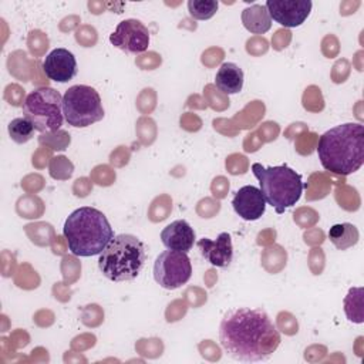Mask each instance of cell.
I'll return each instance as SVG.
<instances>
[{"label": "cell", "mask_w": 364, "mask_h": 364, "mask_svg": "<svg viewBox=\"0 0 364 364\" xmlns=\"http://www.w3.org/2000/svg\"><path fill=\"white\" fill-rule=\"evenodd\" d=\"M34 125L26 118H14L9 124V135L17 144H24L30 141L34 135Z\"/></svg>", "instance_id": "obj_19"}, {"label": "cell", "mask_w": 364, "mask_h": 364, "mask_svg": "<svg viewBox=\"0 0 364 364\" xmlns=\"http://www.w3.org/2000/svg\"><path fill=\"white\" fill-rule=\"evenodd\" d=\"M219 3L216 0H189L188 11L196 20H208L218 11Z\"/></svg>", "instance_id": "obj_20"}, {"label": "cell", "mask_w": 364, "mask_h": 364, "mask_svg": "<svg viewBox=\"0 0 364 364\" xmlns=\"http://www.w3.org/2000/svg\"><path fill=\"white\" fill-rule=\"evenodd\" d=\"M242 21L246 30L253 34H263L272 27V18L264 4H253L242 13Z\"/></svg>", "instance_id": "obj_16"}, {"label": "cell", "mask_w": 364, "mask_h": 364, "mask_svg": "<svg viewBox=\"0 0 364 364\" xmlns=\"http://www.w3.org/2000/svg\"><path fill=\"white\" fill-rule=\"evenodd\" d=\"M195 239H196L195 230L185 219H178L171 222L161 232L162 245L168 250L188 253L192 249Z\"/></svg>", "instance_id": "obj_14"}, {"label": "cell", "mask_w": 364, "mask_h": 364, "mask_svg": "<svg viewBox=\"0 0 364 364\" xmlns=\"http://www.w3.org/2000/svg\"><path fill=\"white\" fill-rule=\"evenodd\" d=\"M219 341L232 360L257 363L267 360L277 350L280 334L263 309L236 307L223 314Z\"/></svg>", "instance_id": "obj_1"}, {"label": "cell", "mask_w": 364, "mask_h": 364, "mask_svg": "<svg viewBox=\"0 0 364 364\" xmlns=\"http://www.w3.org/2000/svg\"><path fill=\"white\" fill-rule=\"evenodd\" d=\"M266 205L260 189L253 185L242 186L232 199L235 212L243 220H257L264 213Z\"/></svg>", "instance_id": "obj_12"}, {"label": "cell", "mask_w": 364, "mask_h": 364, "mask_svg": "<svg viewBox=\"0 0 364 364\" xmlns=\"http://www.w3.org/2000/svg\"><path fill=\"white\" fill-rule=\"evenodd\" d=\"M344 311L350 321L363 323V289L353 287L344 299Z\"/></svg>", "instance_id": "obj_18"}, {"label": "cell", "mask_w": 364, "mask_h": 364, "mask_svg": "<svg viewBox=\"0 0 364 364\" xmlns=\"http://www.w3.org/2000/svg\"><path fill=\"white\" fill-rule=\"evenodd\" d=\"M270 18L283 27H299L309 17L313 3L310 0H267Z\"/></svg>", "instance_id": "obj_10"}, {"label": "cell", "mask_w": 364, "mask_h": 364, "mask_svg": "<svg viewBox=\"0 0 364 364\" xmlns=\"http://www.w3.org/2000/svg\"><path fill=\"white\" fill-rule=\"evenodd\" d=\"M216 87L223 94H237L243 88V71L235 63H223L215 77Z\"/></svg>", "instance_id": "obj_15"}, {"label": "cell", "mask_w": 364, "mask_h": 364, "mask_svg": "<svg viewBox=\"0 0 364 364\" xmlns=\"http://www.w3.org/2000/svg\"><path fill=\"white\" fill-rule=\"evenodd\" d=\"M145 246L134 235L121 233L101 252L98 267L111 282H131L145 266Z\"/></svg>", "instance_id": "obj_4"}, {"label": "cell", "mask_w": 364, "mask_h": 364, "mask_svg": "<svg viewBox=\"0 0 364 364\" xmlns=\"http://www.w3.org/2000/svg\"><path fill=\"white\" fill-rule=\"evenodd\" d=\"M23 114L36 131H58L64 121L63 97L51 87H40L28 92L23 101Z\"/></svg>", "instance_id": "obj_6"}, {"label": "cell", "mask_w": 364, "mask_h": 364, "mask_svg": "<svg viewBox=\"0 0 364 364\" xmlns=\"http://www.w3.org/2000/svg\"><path fill=\"white\" fill-rule=\"evenodd\" d=\"M330 242L340 250H346L358 242V230L351 223H337L328 230Z\"/></svg>", "instance_id": "obj_17"}, {"label": "cell", "mask_w": 364, "mask_h": 364, "mask_svg": "<svg viewBox=\"0 0 364 364\" xmlns=\"http://www.w3.org/2000/svg\"><path fill=\"white\" fill-rule=\"evenodd\" d=\"M63 114L68 125L85 128L104 118V108L98 91L90 85L77 84L63 95Z\"/></svg>", "instance_id": "obj_7"}, {"label": "cell", "mask_w": 364, "mask_h": 364, "mask_svg": "<svg viewBox=\"0 0 364 364\" xmlns=\"http://www.w3.org/2000/svg\"><path fill=\"white\" fill-rule=\"evenodd\" d=\"M109 43L129 54H141L149 46V31L144 23L136 18H127L118 23L109 36Z\"/></svg>", "instance_id": "obj_9"}, {"label": "cell", "mask_w": 364, "mask_h": 364, "mask_svg": "<svg viewBox=\"0 0 364 364\" xmlns=\"http://www.w3.org/2000/svg\"><path fill=\"white\" fill-rule=\"evenodd\" d=\"M63 235L68 250L74 256L90 257L101 255L114 237V230L107 216L91 206L73 210L64 222Z\"/></svg>", "instance_id": "obj_3"}, {"label": "cell", "mask_w": 364, "mask_h": 364, "mask_svg": "<svg viewBox=\"0 0 364 364\" xmlns=\"http://www.w3.org/2000/svg\"><path fill=\"white\" fill-rule=\"evenodd\" d=\"M318 159L326 171L350 175L364 164V127L347 122L326 131L317 144Z\"/></svg>", "instance_id": "obj_2"}, {"label": "cell", "mask_w": 364, "mask_h": 364, "mask_svg": "<svg viewBox=\"0 0 364 364\" xmlns=\"http://www.w3.org/2000/svg\"><path fill=\"white\" fill-rule=\"evenodd\" d=\"M192 276V264L186 253L165 250L159 253L154 263L155 282L166 289L175 290L186 284Z\"/></svg>", "instance_id": "obj_8"}, {"label": "cell", "mask_w": 364, "mask_h": 364, "mask_svg": "<svg viewBox=\"0 0 364 364\" xmlns=\"http://www.w3.org/2000/svg\"><path fill=\"white\" fill-rule=\"evenodd\" d=\"M77 60L67 48H54L43 60L44 74L55 82H67L77 75Z\"/></svg>", "instance_id": "obj_11"}, {"label": "cell", "mask_w": 364, "mask_h": 364, "mask_svg": "<svg viewBox=\"0 0 364 364\" xmlns=\"http://www.w3.org/2000/svg\"><path fill=\"white\" fill-rule=\"evenodd\" d=\"M252 172L259 181L260 192L267 205L273 206L276 213H283L294 206L303 193L301 175L287 165L264 168L255 162Z\"/></svg>", "instance_id": "obj_5"}, {"label": "cell", "mask_w": 364, "mask_h": 364, "mask_svg": "<svg viewBox=\"0 0 364 364\" xmlns=\"http://www.w3.org/2000/svg\"><path fill=\"white\" fill-rule=\"evenodd\" d=\"M198 249L200 255L208 260L212 266L216 267H228L233 259V246L232 237L228 232H222L218 235L215 240L209 237H202L198 240Z\"/></svg>", "instance_id": "obj_13"}]
</instances>
